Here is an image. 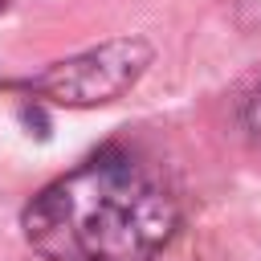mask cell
I'll use <instances>...</instances> for the list:
<instances>
[{
    "label": "cell",
    "instance_id": "6da1fadb",
    "mask_svg": "<svg viewBox=\"0 0 261 261\" xmlns=\"http://www.w3.org/2000/svg\"><path fill=\"white\" fill-rule=\"evenodd\" d=\"M45 261H155L179 228V192L139 147L106 143L20 212Z\"/></svg>",
    "mask_w": 261,
    "mask_h": 261
},
{
    "label": "cell",
    "instance_id": "7a4b0ae2",
    "mask_svg": "<svg viewBox=\"0 0 261 261\" xmlns=\"http://www.w3.org/2000/svg\"><path fill=\"white\" fill-rule=\"evenodd\" d=\"M151 57H155V49L143 37H114V41H102L86 53L53 61L37 77L0 82V86L4 90H24V94L45 98L53 106L86 110V106H106V102L122 98L126 90H135V82L151 65Z\"/></svg>",
    "mask_w": 261,
    "mask_h": 261
},
{
    "label": "cell",
    "instance_id": "3957f363",
    "mask_svg": "<svg viewBox=\"0 0 261 261\" xmlns=\"http://www.w3.org/2000/svg\"><path fill=\"white\" fill-rule=\"evenodd\" d=\"M241 126H245V135L261 147V82L241 98Z\"/></svg>",
    "mask_w": 261,
    "mask_h": 261
}]
</instances>
